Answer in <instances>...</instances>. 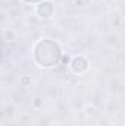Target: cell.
<instances>
[{
    "mask_svg": "<svg viewBox=\"0 0 125 126\" xmlns=\"http://www.w3.org/2000/svg\"><path fill=\"white\" fill-rule=\"evenodd\" d=\"M19 84H21L22 87H28V85L31 84V78H30V76H27V75H24V76H21V78H19Z\"/></svg>",
    "mask_w": 125,
    "mask_h": 126,
    "instance_id": "obj_5",
    "label": "cell"
},
{
    "mask_svg": "<svg viewBox=\"0 0 125 126\" xmlns=\"http://www.w3.org/2000/svg\"><path fill=\"white\" fill-rule=\"evenodd\" d=\"M3 38L6 41H15L16 40V32L13 31L12 28H7V30L3 31Z\"/></svg>",
    "mask_w": 125,
    "mask_h": 126,
    "instance_id": "obj_4",
    "label": "cell"
},
{
    "mask_svg": "<svg viewBox=\"0 0 125 126\" xmlns=\"http://www.w3.org/2000/svg\"><path fill=\"white\" fill-rule=\"evenodd\" d=\"M34 60L41 67H55L62 59L61 46L50 38H43L34 46Z\"/></svg>",
    "mask_w": 125,
    "mask_h": 126,
    "instance_id": "obj_1",
    "label": "cell"
},
{
    "mask_svg": "<svg viewBox=\"0 0 125 126\" xmlns=\"http://www.w3.org/2000/svg\"><path fill=\"white\" fill-rule=\"evenodd\" d=\"M35 13L41 18V19H50L53 15H55V4L49 0H43L40 3H37V7H35Z\"/></svg>",
    "mask_w": 125,
    "mask_h": 126,
    "instance_id": "obj_3",
    "label": "cell"
},
{
    "mask_svg": "<svg viewBox=\"0 0 125 126\" xmlns=\"http://www.w3.org/2000/svg\"><path fill=\"white\" fill-rule=\"evenodd\" d=\"M22 1H25V3H32V4L35 3V4H37V3H40V1H43V0H22Z\"/></svg>",
    "mask_w": 125,
    "mask_h": 126,
    "instance_id": "obj_6",
    "label": "cell"
},
{
    "mask_svg": "<svg viewBox=\"0 0 125 126\" xmlns=\"http://www.w3.org/2000/svg\"><path fill=\"white\" fill-rule=\"evenodd\" d=\"M69 64H71L72 72H74V73H77V75L85 73V72L88 70V67H90V62H88V59H87L85 56H81V54H78V56L72 57Z\"/></svg>",
    "mask_w": 125,
    "mask_h": 126,
    "instance_id": "obj_2",
    "label": "cell"
}]
</instances>
